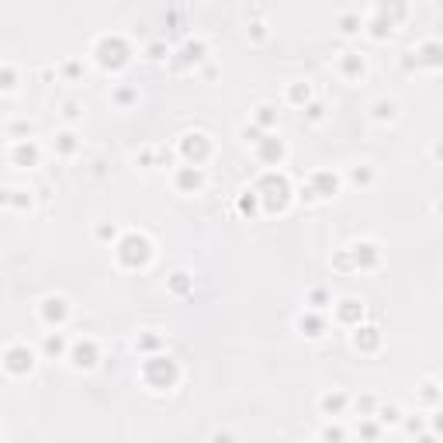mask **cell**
<instances>
[{"label":"cell","mask_w":443,"mask_h":443,"mask_svg":"<svg viewBox=\"0 0 443 443\" xmlns=\"http://www.w3.org/2000/svg\"><path fill=\"white\" fill-rule=\"evenodd\" d=\"M381 422L377 419H357V433H360V440H367V443H377L381 440Z\"/></svg>","instance_id":"34"},{"label":"cell","mask_w":443,"mask_h":443,"mask_svg":"<svg viewBox=\"0 0 443 443\" xmlns=\"http://www.w3.org/2000/svg\"><path fill=\"white\" fill-rule=\"evenodd\" d=\"M350 184H357V187H371V184H374V166H367V163L354 166V170H350Z\"/></svg>","instance_id":"38"},{"label":"cell","mask_w":443,"mask_h":443,"mask_svg":"<svg viewBox=\"0 0 443 443\" xmlns=\"http://www.w3.org/2000/svg\"><path fill=\"white\" fill-rule=\"evenodd\" d=\"M419 399H422V405H440V402H443V388H440V381L426 377V381L419 384Z\"/></svg>","instance_id":"29"},{"label":"cell","mask_w":443,"mask_h":443,"mask_svg":"<svg viewBox=\"0 0 443 443\" xmlns=\"http://www.w3.org/2000/svg\"><path fill=\"white\" fill-rule=\"evenodd\" d=\"M52 149H56L59 156H76V153H80V135L69 132V129L56 132V139H52Z\"/></svg>","instance_id":"25"},{"label":"cell","mask_w":443,"mask_h":443,"mask_svg":"<svg viewBox=\"0 0 443 443\" xmlns=\"http://www.w3.org/2000/svg\"><path fill=\"white\" fill-rule=\"evenodd\" d=\"M39 159H42V149H39V142H31V139H14L11 142V163L14 166H39Z\"/></svg>","instance_id":"14"},{"label":"cell","mask_w":443,"mask_h":443,"mask_svg":"<svg viewBox=\"0 0 443 443\" xmlns=\"http://www.w3.org/2000/svg\"><path fill=\"white\" fill-rule=\"evenodd\" d=\"M429 156H433L437 163H443V139H440V142H433V149H429Z\"/></svg>","instance_id":"53"},{"label":"cell","mask_w":443,"mask_h":443,"mask_svg":"<svg viewBox=\"0 0 443 443\" xmlns=\"http://www.w3.org/2000/svg\"><path fill=\"white\" fill-rule=\"evenodd\" d=\"M253 191L260 194V204H264V211H284L291 204V194H294V187H291V180L281 174V170H264L260 180L253 184Z\"/></svg>","instance_id":"3"},{"label":"cell","mask_w":443,"mask_h":443,"mask_svg":"<svg viewBox=\"0 0 443 443\" xmlns=\"http://www.w3.org/2000/svg\"><path fill=\"white\" fill-rule=\"evenodd\" d=\"M284 97H288V104H298L302 111H305L312 101H315V97H312V87L305 84V80H294V84H288Z\"/></svg>","instance_id":"24"},{"label":"cell","mask_w":443,"mask_h":443,"mask_svg":"<svg viewBox=\"0 0 443 443\" xmlns=\"http://www.w3.org/2000/svg\"><path fill=\"white\" fill-rule=\"evenodd\" d=\"M63 73H66L69 80H76V76H80V73H84V66H80V59H69L66 66H63Z\"/></svg>","instance_id":"51"},{"label":"cell","mask_w":443,"mask_h":443,"mask_svg":"<svg viewBox=\"0 0 443 443\" xmlns=\"http://www.w3.org/2000/svg\"><path fill=\"white\" fill-rule=\"evenodd\" d=\"M66 360H69V367H73V371H94V367L101 364V347H97V339H90V336L73 339Z\"/></svg>","instance_id":"7"},{"label":"cell","mask_w":443,"mask_h":443,"mask_svg":"<svg viewBox=\"0 0 443 443\" xmlns=\"http://www.w3.org/2000/svg\"><path fill=\"white\" fill-rule=\"evenodd\" d=\"M395 118H399V101L395 97H377L371 104V121L384 125V121H395Z\"/></svg>","instance_id":"21"},{"label":"cell","mask_w":443,"mask_h":443,"mask_svg":"<svg viewBox=\"0 0 443 443\" xmlns=\"http://www.w3.org/2000/svg\"><path fill=\"white\" fill-rule=\"evenodd\" d=\"M163 350V336L156 329H146V332H139L135 336V354H142V357H153Z\"/></svg>","instance_id":"23"},{"label":"cell","mask_w":443,"mask_h":443,"mask_svg":"<svg viewBox=\"0 0 443 443\" xmlns=\"http://www.w3.org/2000/svg\"><path fill=\"white\" fill-rule=\"evenodd\" d=\"M236 208H239V215H246V219H253L257 211H260V194L249 187V191H243L239 194V201H236Z\"/></svg>","instance_id":"31"},{"label":"cell","mask_w":443,"mask_h":443,"mask_svg":"<svg viewBox=\"0 0 443 443\" xmlns=\"http://www.w3.org/2000/svg\"><path fill=\"white\" fill-rule=\"evenodd\" d=\"M367 31H371V39H377V42H384V39H392V31H395V21L392 18H384V14H377L367 21Z\"/></svg>","instance_id":"28"},{"label":"cell","mask_w":443,"mask_h":443,"mask_svg":"<svg viewBox=\"0 0 443 443\" xmlns=\"http://www.w3.org/2000/svg\"><path fill=\"white\" fill-rule=\"evenodd\" d=\"M402 426H405V433H412V437H419V433H426V426H429V419H426V416H409V419H402Z\"/></svg>","instance_id":"41"},{"label":"cell","mask_w":443,"mask_h":443,"mask_svg":"<svg viewBox=\"0 0 443 443\" xmlns=\"http://www.w3.org/2000/svg\"><path fill=\"white\" fill-rule=\"evenodd\" d=\"M69 347H73V343H69V339L59 329H56V332H45V339H42V354L45 357H69Z\"/></svg>","instance_id":"22"},{"label":"cell","mask_w":443,"mask_h":443,"mask_svg":"<svg viewBox=\"0 0 443 443\" xmlns=\"http://www.w3.org/2000/svg\"><path fill=\"white\" fill-rule=\"evenodd\" d=\"M350 405H354V402H350L347 392H326V395L319 399V412H322V416H329V419H339Z\"/></svg>","instance_id":"17"},{"label":"cell","mask_w":443,"mask_h":443,"mask_svg":"<svg viewBox=\"0 0 443 443\" xmlns=\"http://www.w3.org/2000/svg\"><path fill=\"white\" fill-rule=\"evenodd\" d=\"M284 156H288V146H284V139H277L274 132H270L264 142L257 146V163L267 166V170H277V166L284 163Z\"/></svg>","instance_id":"10"},{"label":"cell","mask_w":443,"mask_h":443,"mask_svg":"<svg viewBox=\"0 0 443 443\" xmlns=\"http://www.w3.org/2000/svg\"><path fill=\"white\" fill-rule=\"evenodd\" d=\"M139 377H142V384L149 392H170V388H177V381H180V364L170 354L142 357Z\"/></svg>","instance_id":"2"},{"label":"cell","mask_w":443,"mask_h":443,"mask_svg":"<svg viewBox=\"0 0 443 443\" xmlns=\"http://www.w3.org/2000/svg\"><path fill=\"white\" fill-rule=\"evenodd\" d=\"M253 125L264 129V132L277 129V108H274V104H257V108H253Z\"/></svg>","instance_id":"27"},{"label":"cell","mask_w":443,"mask_h":443,"mask_svg":"<svg viewBox=\"0 0 443 443\" xmlns=\"http://www.w3.org/2000/svg\"><path fill=\"white\" fill-rule=\"evenodd\" d=\"M0 80H4V84H0L4 90H14V87H18V84H14V80H18V73H14V66H11V63H4V69H0Z\"/></svg>","instance_id":"44"},{"label":"cell","mask_w":443,"mask_h":443,"mask_svg":"<svg viewBox=\"0 0 443 443\" xmlns=\"http://www.w3.org/2000/svg\"><path fill=\"white\" fill-rule=\"evenodd\" d=\"M336 69H339V76H343V80H360V76L367 73V63H364V56H360V52H343V56H339V63H336Z\"/></svg>","instance_id":"19"},{"label":"cell","mask_w":443,"mask_h":443,"mask_svg":"<svg viewBox=\"0 0 443 443\" xmlns=\"http://www.w3.org/2000/svg\"><path fill=\"white\" fill-rule=\"evenodd\" d=\"M114 260H118L121 270H142V267H149V260H153V239L146 232H139V229L121 232V239L114 243Z\"/></svg>","instance_id":"1"},{"label":"cell","mask_w":443,"mask_h":443,"mask_svg":"<svg viewBox=\"0 0 443 443\" xmlns=\"http://www.w3.org/2000/svg\"><path fill=\"white\" fill-rule=\"evenodd\" d=\"M146 56H149L153 63H159V59H166V56H170V49H166V42H153L149 49H146Z\"/></svg>","instance_id":"45"},{"label":"cell","mask_w":443,"mask_h":443,"mask_svg":"<svg viewBox=\"0 0 443 443\" xmlns=\"http://www.w3.org/2000/svg\"><path fill=\"white\" fill-rule=\"evenodd\" d=\"M350 260H354V270H377L381 260H384V253H381V246L377 243L360 239V243L350 246Z\"/></svg>","instance_id":"11"},{"label":"cell","mask_w":443,"mask_h":443,"mask_svg":"<svg viewBox=\"0 0 443 443\" xmlns=\"http://www.w3.org/2000/svg\"><path fill=\"white\" fill-rule=\"evenodd\" d=\"M177 153L187 166H201V170H204V163L211 159L215 146H211V139H208L204 132H187V135H180Z\"/></svg>","instance_id":"5"},{"label":"cell","mask_w":443,"mask_h":443,"mask_svg":"<svg viewBox=\"0 0 443 443\" xmlns=\"http://www.w3.org/2000/svg\"><path fill=\"white\" fill-rule=\"evenodd\" d=\"M90 56H94V63L101 69H111V73H118V69L129 66V59H132V45L125 35H118V31H111V35H101L94 49H90Z\"/></svg>","instance_id":"4"},{"label":"cell","mask_w":443,"mask_h":443,"mask_svg":"<svg viewBox=\"0 0 443 443\" xmlns=\"http://www.w3.org/2000/svg\"><path fill=\"white\" fill-rule=\"evenodd\" d=\"M305 118H309V121H322V118H326V104H322V101H312L309 108H305Z\"/></svg>","instance_id":"46"},{"label":"cell","mask_w":443,"mask_h":443,"mask_svg":"<svg viewBox=\"0 0 443 443\" xmlns=\"http://www.w3.org/2000/svg\"><path fill=\"white\" fill-rule=\"evenodd\" d=\"M336 24H339V31H343V35H357V31L364 28L360 14H354V11H343V14L336 18Z\"/></svg>","instance_id":"37"},{"label":"cell","mask_w":443,"mask_h":443,"mask_svg":"<svg viewBox=\"0 0 443 443\" xmlns=\"http://www.w3.org/2000/svg\"><path fill=\"white\" fill-rule=\"evenodd\" d=\"M4 204H7V208H31V194H28V191H18V187H7V191H4Z\"/></svg>","instance_id":"36"},{"label":"cell","mask_w":443,"mask_h":443,"mask_svg":"<svg viewBox=\"0 0 443 443\" xmlns=\"http://www.w3.org/2000/svg\"><path fill=\"white\" fill-rule=\"evenodd\" d=\"M305 305H309L312 312H326L332 305V294L326 288H312L309 291V298H305Z\"/></svg>","instance_id":"35"},{"label":"cell","mask_w":443,"mask_h":443,"mask_svg":"<svg viewBox=\"0 0 443 443\" xmlns=\"http://www.w3.org/2000/svg\"><path fill=\"white\" fill-rule=\"evenodd\" d=\"M350 347L357 354H377L381 350V329L377 326H357L350 332Z\"/></svg>","instance_id":"15"},{"label":"cell","mask_w":443,"mask_h":443,"mask_svg":"<svg viewBox=\"0 0 443 443\" xmlns=\"http://www.w3.org/2000/svg\"><path fill=\"white\" fill-rule=\"evenodd\" d=\"M208 443H236V437H232L229 429H211V437H208Z\"/></svg>","instance_id":"49"},{"label":"cell","mask_w":443,"mask_h":443,"mask_svg":"<svg viewBox=\"0 0 443 443\" xmlns=\"http://www.w3.org/2000/svg\"><path fill=\"white\" fill-rule=\"evenodd\" d=\"M416 443H440V437H437V433H419Z\"/></svg>","instance_id":"54"},{"label":"cell","mask_w":443,"mask_h":443,"mask_svg":"<svg viewBox=\"0 0 443 443\" xmlns=\"http://www.w3.org/2000/svg\"><path fill=\"white\" fill-rule=\"evenodd\" d=\"M412 56H416V66H419V69H440L443 66V42H437V39H426V42H422Z\"/></svg>","instance_id":"16"},{"label":"cell","mask_w":443,"mask_h":443,"mask_svg":"<svg viewBox=\"0 0 443 443\" xmlns=\"http://www.w3.org/2000/svg\"><path fill=\"white\" fill-rule=\"evenodd\" d=\"M28 132H31L28 121H14V125H11V135H28Z\"/></svg>","instance_id":"52"},{"label":"cell","mask_w":443,"mask_h":443,"mask_svg":"<svg viewBox=\"0 0 443 443\" xmlns=\"http://www.w3.org/2000/svg\"><path fill=\"white\" fill-rule=\"evenodd\" d=\"M63 118H66V121H76V118H80V104H76V101H66V104H63Z\"/></svg>","instance_id":"50"},{"label":"cell","mask_w":443,"mask_h":443,"mask_svg":"<svg viewBox=\"0 0 443 443\" xmlns=\"http://www.w3.org/2000/svg\"><path fill=\"white\" fill-rule=\"evenodd\" d=\"M305 184H309L312 191H315V198H319V201H329V198H336V194H339V184H343V180H339V174H336V170H315V174H312Z\"/></svg>","instance_id":"13"},{"label":"cell","mask_w":443,"mask_h":443,"mask_svg":"<svg viewBox=\"0 0 443 443\" xmlns=\"http://www.w3.org/2000/svg\"><path fill=\"white\" fill-rule=\"evenodd\" d=\"M374 419L381 422V426H402V419H405V416H402V409L395 405V402H384V405L377 409Z\"/></svg>","instance_id":"32"},{"label":"cell","mask_w":443,"mask_h":443,"mask_svg":"<svg viewBox=\"0 0 443 443\" xmlns=\"http://www.w3.org/2000/svg\"><path fill=\"white\" fill-rule=\"evenodd\" d=\"M433 208H437V215H443V201H437V204H433Z\"/></svg>","instance_id":"55"},{"label":"cell","mask_w":443,"mask_h":443,"mask_svg":"<svg viewBox=\"0 0 443 443\" xmlns=\"http://www.w3.org/2000/svg\"><path fill=\"white\" fill-rule=\"evenodd\" d=\"M208 59V45L201 42V39H194V42H184V49L177 52V66H201Z\"/></svg>","instance_id":"20"},{"label":"cell","mask_w":443,"mask_h":443,"mask_svg":"<svg viewBox=\"0 0 443 443\" xmlns=\"http://www.w3.org/2000/svg\"><path fill=\"white\" fill-rule=\"evenodd\" d=\"M239 135H243V142H246V146H253V149H257V146H260V142H264V139H267L270 132L257 129V125H243V129H239Z\"/></svg>","instance_id":"40"},{"label":"cell","mask_w":443,"mask_h":443,"mask_svg":"<svg viewBox=\"0 0 443 443\" xmlns=\"http://www.w3.org/2000/svg\"><path fill=\"white\" fill-rule=\"evenodd\" d=\"M4 371L11 377H24L35 371V350L28 343H7L4 347Z\"/></svg>","instance_id":"6"},{"label":"cell","mask_w":443,"mask_h":443,"mask_svg":"<svg viewBox=\"0 0 443 443\" xmlns=\"http://www.w3.org/2000/svg\"><path fill=\"white\" fill-rule=\"evenodd\" d=\"M39 319H42L49 329H63L69 319V302L63 298V294H45L42 302H39Z\"/></svg>","instance_id":"8"},{"label":"cell","mask_w":443,"mask_h":443,"mask_svg":"<svg viewBox=\"0 0 443 443\" xmlns=\"http://www.w3.org/2000/svg\"><path fill=\"white\" fill-rule=\"evenodd\" d=\"M249 39H253V42H264V39H267V24L264 21H249Z\"/></svg>","instance_id":"48"},{"label":"cell","mask_w":443,"mask_h":443,"mask_svg":"<svg viewBox=\"0 0 443 443\" xmlns=\"http://www.w3.org/2000/svg\"><path fill=\"white\" fill-rule=\"evenodd\" d=\"M319 443H347V429H343L336 419L326 422V426L319 429Z\"/></svg>","instance_id":"33"},{"label":"cell","mask_w":443,"mask_h":443,"mask_svg":"<svg viewBox=\"0 0 443 443\" xmlns=\"http://www.w3.org/2000/svg\"><path fill=\"white\" fill-rule=\"evenodd\" d=\"M166 288H170V294H180V298H184V294L194 291V277H191L187 270H174V274L166 277Z\"/></svg>","instance_id":"26"},{"label":"cell","mask_w":443,"mask_h":443,"mask_svg":"<svg viewBox=\"0 0 443 443\" xmlns=\"http://www.w3.org/2000/svg\"><path fill=\"white\" fill-rule=\"evenodd\" d=\"M111 101H114L118 108H129V104L139 101V90H135V87H118L114 94H111Z\"/></svg>","instance_id":"39"},{"label":"cell","mask_w":443,"mask_h":443,"mask_svg":"<svg viewBox=\"0 0 443 443\" xmlns=\"http://www.w3.org/2000/svg\"><path fill=\"white\" fill-rule=\"evenodd\" d=\"M429 433L443 437V409H433V412H429Z\"/></svg>","instance_id":"47"},{"label":"cell","mask_w":443,"mask_h":443,"mask_svg":"<svg viewBox=\"0 0 443 443\" xmlns=\"http://www.w3.org/2000/svg\"><path fill=\"white\" fill-rule=\"evenodd\" d=\"M377 409H381V402L374 399V395H360V399H354V412L357 419H374Z\"/></svg>","instance_id":"30"},{"label":"cell","mask_w":443,"mask_h":443,"mask_svg":"<svg viewBox=\"0 0 443 443\" xmlns=\"http://www.w3.org/2000/svg\"><path fill=\"white\" fill-rule=\"evenodd\" d=\"M94 236H97L101 243H118V239H121V236H118V229H114V225H108V222H101V225L94 229Z\"/></svg>","instance_id":"42"},{"label":"cell","mask_w":443,"mask_h":443,"mask_svg":"<svg viewBox=\"0 0 443 443\" xmlns=\"http://www.w3.org/2000/svg\"><path fill=\"white\" fill-rule=\"evenodd\" d=\"M204 184H208V174L201 170V166H177L174 170V187H177L180 194H198V191H204Z\"/></svg>","instance_id":"12"},{"label":"cell","mask_w":443,"mask_h":443,"mask_svg":"<svg viewBox=\"0 0 443 443\" xmlns=\"http://www.w3.org/2000/svg\"><path fill=\"white\" fill-rule=\"evenodd\" d=\"M332 319H336L339 326H350V329L364 326V302L354 298V294L336 298V302H332Z\"/></svg>","instance_id":"9"},{"label":"cell","mask_w":443,"mask_h":443,"mask_svg":"<svg viewBox=\"0 0 443 443\" xmlns=\"http://www.w3.org/2000/svg\"><path fill=\"white\" fill-rule=\"evenodd\" d=\"M440 388H443V377H440Z\"/></svg>","instance_id":"56"},{"label":"cell","mask_w":443,"mask_h":443,"mask_svg":"<svg viewBox=\"0 0 443 443\" xmlns=\"http://www.w3.org/2000/svg\"><path fill=\"white\" fill-rule=\"evenodd\" d=\"M298 329L305 332L309 339H319V336H326V329H329V322H326V315L322 312H312L305 309L302 315H298Z\"/></svg>","instance_id":"18"},{"label":"cell","mask_w":443,"mask_h":443,"mask_svg":"<svg viewBox=\"0 0 443 443\" xmlns=\"http://www.w3.org/2000/svg\"><path fill=\"white\" fill-rule=\"evenodd\" d=\"M332 267H336L339 274H354V260H350V249L336 253V257H332Z\"/></svg>","instance_id":"43"}]
</instances>
